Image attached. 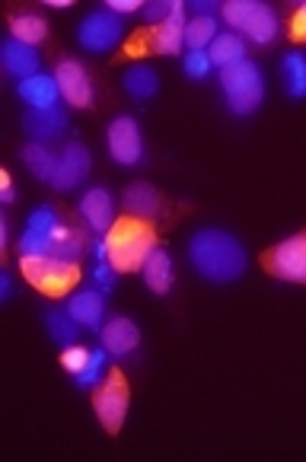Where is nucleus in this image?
<instances>
[{
    "instance_id": "obj_13",
    "label": "nucleus",
    "mask_w": 306,
    "mask_h": 462,
    "mask_svg": "<svg viewBox=\"0 0 306 462\" xmlns=\"http://www.w3.org/2000/svg\"><path fill=\"white\" fill-rule=\"evenodd\" d=\"M77 211H80L83 224L102 236V233H109L112 224H116V198H112L109 189L93 185V189H87L80 195V201H77Z\"/></svg>"
},
{
    "instance_id": "obj_6",
    "label": "nucleus",
    "mask_w": 306,
    "mask_h": 462,
    "mask_svg": "<svg viewBox=\"0 0 306 462\" xmlns=\"http://www.w3.org/2000/svg\"><path fill=\"white\" fill-rule=\"evenodd\" d=\"M125 35V26H122V16H116L112 10H93L80 20L77 26V42H80L83 51L89 55H106L112 48L122 42Z\"/></svg>"
},
{
    "instance_id": "obj_35",
    "label": "nucleus",
    "mask_w": 306,
    "mask_h": 462,
    "mask_svg": "<svg viewBox=\"0 0 306 462\" xmlns=\"http://www.w3.org/2000/svg\"><path fill=\"white\" fill-rule=\"evenodd\" d=\"M106 10H112L116 16L137 14V10H144V0H106Z\"/></svg>"
},
{
    "instance_id": "obj_32",
    "label": "nucleus",
    "mask_w": 306,
    "mask_h": 462,
    "mask_svg": "<svg viewBox=\"0 0 306 462\" xmlns=\"http://www.w3.org/2000/svg\"><path fill=\"white\" fill-rule=\"evenodd\" d=\"M179 0H150L147 7H144V20L153 23V26H163L172 14H176Z\"/></svg>"
},
{
    "instance_id": "obj_31",
    "label": "nucleus",
    "mask_w": 306,
    "mask_h": 462,
    "mask_svg": "<svg viewBox=\"0 0 306 462\" xmlns=\"http://www.w3.org/2000/svg\"><path fill=\"white\" fill-rule=\"evenodd\" d=\"M182 70H185V77H191V80H208V74L214 70V61L208 51H185Z\"/></svg>"
},
{
    "instance_id": "obj_21",
    "label": "nucleus",
    "mask_w": 306,
    "mask_h": 462,
    "mask_svg": "<svg viewBox=\"0 0 306 462\" xmlns=\"http://www.w3.org/2000/svg\"><path fill=\"white\" fill-rule=\"evenodd\" d=\"M208 55H211L214 68L227 70V68H233V64L246 61V39L236 32H220L218 39L211 42V48H208Z\"/></svg>"
},
{
    "instance_id": "obj_1",
    "label": "nucleus",
    "mask_w": 306,
    "mask_h": 462,
    "mask_svg": "<svg viewBox=\"0 0 306 462\" xmlns=\"http://www.w3.org/2000/svg\"><path fill=\"white\" fill-rule=\"evenodd\" d=\"M189 262L208 284H233L243 278L246 265V249L233 233L218 230V226H201L189 236Z\"/></svg>"
},
{
    "instance_id": "obj_27",
    "label": "nucleus",
    "mask_w": 306,
    "mask_h": 462,
    "mask_svg": "<svg viewBox=\"0 0 306 462\" xmlns=\"http://www.w3.org/2000/svg\"><path fill=\"white\" fill-rule=\"evenodd\" d=\"M45 328H48V335H51V341H58V345H64V347L77 345V338H80V322H77L68 310H48Z\"/></svg>"
},
{
    "instance_id": "obj_24",
    "label": "nucleus",
    "mask_w": 306,
    "mask_h": 462,
    "mask_svg": "<svg viewBox=\"0 0 306 462\" xmlns=\"http://www.w3.org/2000/svg\"><path fill=\"white\" fill-rule=\"evenodd\" d=\"M125 83V93L134 96V99H153V96L160 93V77L153 68H147V64H134V68L125 70L122 77Z\"/></svg>"
},
{
    "instance_id": "obj_33",
    "label": "nucleus",
    "mask_w": 306,
    "mask_h": 462,
    "mask_svg": "<svg viewBox=\"0 0 306 462\" xmlns=\"http://www.w3.org/2000/svg\"><path fill=\"white\" fill-rule=\"evenodd\" d=\"M87 361H89V351H87V347H80V345L64 347L61 364H64V370H68L70 376H80L83 367H87Z\"/></svg>"
},
{
    "instance_id": "obj_4",
    "label": "nucleus",
    "mask_w": 306,
    "mask_h": 462,
    "mask_svg": "<svg viewBox=\"0 0 306 462\" xmlns=\"http://www.w3.org/2000/svg\"><path fill=\"white\" fill-rule=\"evenodd\" d=\"M224 20L230 23V29H236V35L255 45H272L281 35L278 10L262 0H230L224 4Z\"/></svg>"
},
{
    "instance_id": "obj_10",
    "label": "nucleus",
    "mask_w": 306,
    "mask_h": 462,
    "mask_svg": "<svg viewBox=\"0 0 306 462\" xmlns=\"http://www.w3.org/2000/svg\"><path fill=\"white\" fill-rule=\"evenodd\" d=\"M93 408H96L99 424L109 430V434L122 430L125 418H128V386H125V376L118 374V370H112V374L106 376V383H102L93 399Z\"/></svg>"
},
{
    "instance_id": "obj_9",
    "label": "nucleus",
    "mask_w": 306,
    "mask_h": 462,
    "mask_svg": "<svg viewBox=\"0 0 306 462\" xmlns=\"http://www.w3.org/2000/svg\"><path fill=\"white\" fill-rule=\"evenodd\" d=\"M106 147H109V157L118 166H137L144 163V134L137 118L118 116L106 128Z\"/></svg>"
},
{
    "instance_id": "obj_36",
    "label": "nucleus",
    "mask_w": 306,
    "mask_h": 462,
    "mask_svg": "<svg viewBox=\"0 0 306 462\" xmlns=\"http://www.w3.org/2000/svg\"><path fill=\"white\" fill-rule=\"evenodd\" d=\"M189 10L195 16H214L218 14V0H191Z\"/></svg>"
},
{
    "instance_id": "obj_20",
    "label": "nucleus",
    "mask_w": 306,
    "mask_h": 462,
    "mask_svg": "<svg viewBox=\"0 0 306 462\" xmlns=\"http://www.w3.org/2000/svg\"><path fill=\"white\" fill-rule=\"evenodd\" d=\"M144 281L153 293H170L172 278H176V268H172V255L166 249H153L150 259L144 262Z\"/></svg>"
},
{
    "instance_id": "obj_22",
    "label": "nucleus",
    "mask_w": 306,
    "mask_h": 462,
    "mask_svg": "<svg viewBox=\"0 0 306 462\" xmlns=\"http://www.w3.org/2000/svg\"><path fill=\"white\" fill-rule=\"evenodd\" d=\"M122 201L131 217L144 220V217H157L160 214V195L153 191V185H147V182H134L131 189H125Z\"/></svg>"
},
{
    "instance_id": "obj_7",
    "label": "nucleus",
    "mask_w": 306,
    "mask_h": 462,
    "mask_svg": "<svg viewBox=\"0 0 306 462\" xmlns=\"http://www.w3.org/2000/svg\"><path fill=\"white\" fill-rule=\"evenodd\" d=\"M265 268L278 281L287 284H306V233L281 239L278 245L265 252Z\"/></svg>"
},
{
    "instance_id": "obj_12",
    "label": "nucleus",
    "mask_w": 306,
    "mask_h": 462,
    "mask_svg": "<svg viewBox=\"0 0 306 462\" xmlns=\"http://www.w3.org/2000/svg\"><path fill=\"white\" fill-rule=\"evenodd\" d=\"M89 170H93V157H89V150L83 143H68V147L58 153V166H55V176H51V189L58 191H70L77 185L87 182Z\"/></svg>"
},
{
    "instance_id": "obj_23",
    "label": "nucleus",
    "mask_w": 306,
    "mask_h": 462,
    "mask_svg": "<svg viewBox=\"0 0 306 462\" xmlns=\"http://www.w3.org/2000/svg\"><path fill=\"white\" fill-rule=\"evenodd\" d=\"M281 80L291 99H306V55L303 51H287L281 58Z\"/></svg>"
},
{
    "instance_id": "obj_2",
    "label": "nucleus",
    "mask_w": 306,
    "mask_h": 462,
    "mask_svg": "<svg viewBox=\"0 0 306 462\" xmlns=\"http://www.w3.org/2000/svg\"><path fill=\"white\" fill-rule=\"evenodd\" d=\"M220 93H224L227 109L239 118H249L262 109L265 102V74L255 61H239L233 68L220 70Z\"/></svg>"
},
{
    "instance_id": "obj_34",
    "label": "nucleus",
    "mask_w": 306,
    "mask_h": 462,
    "mask_svg": "<svg viewBox=\"0 0 306 462\" xmlns=\"http://www.w3.org/2000/svg\"><path fill=\"white\" fill-rule=\"evenodd\" d=\"M89 281H93L96 291L109 293L116 287V268H112V262H96L93 272H89Z\"/></svg>"
},
{
    "instance_id": "obj_29",
    "label": "nucleus",
    "mask_w": 306,
    "mask_h": 462,
    "mask_svg": "<svg viewBox=\"0 0 306 462\" xmlns=\"http://www.w3.org/2000/svg\"><path fill=\"white\" fill-rule=\"evenodd\" d=\"M109 357H112V354L106 351L102 345H99V347H93V351H89L87 367H83V374H80V376H74L77 386H83V389L99 386V383H102V374H106V367H109Z\"/></svg>"
},
{
    "instance_id": "obj_38",
    "label": "nucleus",
    "mask_w": 306,
    "mask_h": 462,
    "mask_svg": "<svg viewBox=\"0 0 306 462\" xmlns=\"http://www.w3.org/2000/svg\"><path fill=\"white\" fill-rule=\"evenodd\" d=\"M0 198H4V204H14V198H16L14 182H10L7 172H0Z\"/></svg>"
},
{
    "instance_id": "obj_25",
    "label": "nucleus",
    "mask_w": 306,
    "mask_h": 462,
    "mask_svg": "<svg viewBox=\"0 0 306 462\" xmlns=\"http://www.w3.org/2000/svg\"><path fill=\"white\" fill-rule=\"evenodd\" d=\"M10 35H14L16 42H26V45H39V42H45L48 35V23L42 14H14L10 16Z\"/></svg>"
},
{
    "instance_id": "obj_30",
    "label": "nucleus",
    "mask_w": 306,
    "mask_h": 462,
    "mask_svg": "<svg viewBox=\"0 0 306 462\" xmlns=\"http://www.w3.org/2000/svg\"><path fill=\"white\" fill-rule=\"evenodd\" d=\"M80 252H83V239L77 236L70 226H58L55 233V243H51V255L55 259H64V262H77L80 259Z\"/></svg>"
},
{
    "instance_id": "obj_37",
    "label": "nucleus",
    "mask_w": 306,
    "mask_h": 462,
    "mask_svg": "<svg viewBox=\"0 0 306 462\" xmlns=\"http://www.w3.org/2000/svg\"><path fill=\"white\" fill-rule=\"evenodd\" d=\"M293 39H306V4L293 14Z\"/></svg>"
},
{
    "instance_id": "obj_28",
    "label": "nucleus",
    "mask_w": 306,
    "mask_h": 462,
    "mask_svg": "<svg viewBox=\"0 0 306 462\" xmlns=\"http://www.w3.org/2000/svg\"><path fill=\"white\" fill-rule=\"evenodd\" d=\"M218 35L220 32H218V20H214V16H191V20L185 23V45H189V51H208Z\"/></svg>"
},
{
    "instance_id": "obj_3",
    "label": "nucleus",
    "mask_w": 306,
    "mask_h": 462,
    "mask_svg": "<svg viewBox=\"0 0 306 462\" xmlns=\"http://www.w3.org/2000/svg\"><path fill=\"white\" fill-rule=\"evenodd\" d=\"M106 243H109V262L116 272H141L150 252L157 249L153 230L141 217H125L112 224V230L106 233Z\"/></svg>"
},
{
    "instance_id": "obj_16",
    "label": "nucleus",
    "mask_w": 306,
    "mask_h": 462,
    "mask_svg": "<svg viewBox=\"0 0 306 462\" xmlns=\"http://www.w3.org/2000/svg\"><path fill=\"white\" fill-rule=\"evenodd\" d=\"M68 313L80 322V328L99 332V328L106 326V293L96 291V287H83V291L70 293Z\"/></svg>"
},
{
    "instance_id": "obj_11",
    "label": "nucleus",
    "mask_w": 306,
    "mask_h": 462,
    "mask_svg": "<svg viewBox=\"0 0 306 462\" xmlns=\"http://www.w3.org/2000/svg\"><path fill=\"white\" fill-rule=\"evenodd\" d=\"M55 83L61 89V99L68 106H77V109H89L93 106V80H89V70L83 68L74 58H64L55 68Z\"/></svg>"
},
{
    "instance_id": "obj_26",
    "label": "nucleus",
    "mask_w": 306,
    "mask_h": 462,
    "mask_svg": "<svg viewBox=\"0 0 306 462\" xmlns=\"http://www.w3.org/2000/svg\"><path fill=\"white\" fill-rule=\"evenodd\" d=\"M23 163L29 166V172H32L35 179H42V182H51V176H55V166H58V157L48 150V143H29V147H23Z\"/></svg>"
},
{
    "instance_id": "obj_17",
    "label": "nucleus",
    "mask_w": 306,
    "mask_h": 462,
    "mask_svg": "<svg viewBox=\"0 0 306 462\" xmlns=\"http://www.w3.org/2000/svg\"><path fill=\"white\" fill-rule=\"evenodd\" d=\"M0 61H4V70H7L10 77H16V83L42 74L39 70L42 55L32 45H26V42H16V39L4 42V48H0Z\"/></svg>"
},
{
    "instance_id": "obj_19",
    "label": "nucleus",
    "mask_w": 306,
    "mask_h": 462,
    "mask_svg": "<svg viewBox=\"0 0 306 462\" xmlns=\"http://www.w3.org/2000/svg\"><path fill=\"white\" fill-rule=\"evenodd\" d=\"M185 4H179L176 14L170 16V20L163 23V26L153 29V39H150V45L157 48L160 55H179L185 48Z\"/></svg>"
},
{
    "instance_id": "obj_5",
    "label": "nucleus",
    "mask_w": 306,
    "mask_h": 462,
    "mask_svg": "<svg viewBox=\"0 0 306 462\" xmlns=\"http://www.w3.org/2000/svg\"><path fill=\"white\" fill-rule=\"evenodd\" d=\"M23 262V274L35 291L48 293V297H64V293L74 291L77 278V262H64L55 255H32V259H20Z\"/></svg>"
},
{
    "instance_id": "obj_14",
    "label": "nucleus",
    "mask_w": 306,
    "mask_h": 462,
    "mask_svg": "<svg viewBox=\"0 0 306 462\" xmlns=\"http://www.w3.org/2000/svg\"><path fill=\"white\" fill-rule=\"evenodd\" d=\"M23 128L32 137L35 143H51L68 131V112L61 106H51V109H29L23 118Z\"/></svg>"
},
{
    "instance_id": "obj_15",
    "label": "nucleus",
    "mask_w": 306,
    "mask_h": 462,
    "mask_svg": "<svg viewBox=\"0 0 306 462\" xmlns=\"http://www.w3.org/2000/svg\"><path fill=\"white\" fill-rule=\"evenodd\" d=\"M99 335H102V347H106L112 357H128V354H134L137 345H141V328H137L128 316H112V319H106Z\"/></svg>"
},
{
    "instance_id": "obj_18",
    "label": "nucleus",
    "mask_w": 306,
    "mask_h": 462,
    "mask_svg": "<svg viewBox=\"0 0 306 462\" xmlns=\"http://www.w3.org/2000/svg\"><path fill=\"white\" fill-rule=\"evenodd\" d=\"M16 93H20V99L26 102L29 109H51L61 99L55 74H35L29 80H20L16 83Z\"/></svg>"
},
{
    "instance_id": "obj_8",
    "label": "nucleus",
    "mask_w": 306,
    "mask_h": 462,
    "mask_svg": "<svg viewBox=\"0 0 306 462\" xmlns=\"http://www.w3.org/2000/svg\"><path fill=\"white\" fill-rule=\"evenodd\" d=\"M58 226H61V214H58L51 204H39V208L29 214L26 226H23V236H20V255L23 259H32V255H51V243H55Z\"/></svg>"
},
{
    "instance_id": "obj_39",
    "label": "nucleus",
    "mask_w": 306,
    "mask_h": 462,
    "mask_svg": "<svg viewBox=\"0 0 306 462\" xmlns=\"http://www.w3.org/2000/svg\"><path fill=\"white\" fill-rule=\"evenodd\" d=\"M10 293H14V281L10 274H0V300H10Z\"/></svg>"
}]
</instances>
